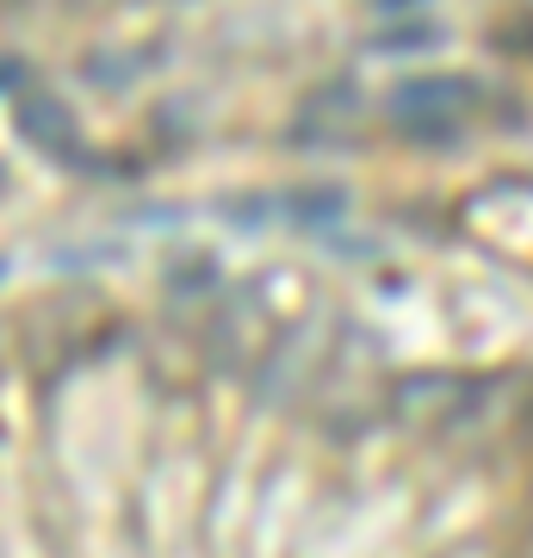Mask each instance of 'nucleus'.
Instances as JSON below:
<instances>
[{"mask_svg":"<svg viewBox=\"0 0 533 558\" xmlns=\"http://www.w3.org/2000/svg\"><path fill=\"white\" fill-rule=\"evenodd\" d=\"M472 100H477V87L465 75H428V81H403V87H391L385 119H391L403 137L440 143V137H453L459 124L472 119Z\"/></svg>","mask_w":533,"mask_h":558,"instance_id":"obj_1","label":"nucleus"},{"mask_svg":"<svg viewBox=\"0 0 533 558\" xmlns=\"http://www.w3.org/2000/svg\"><path fill=\"white\" fill-rule=\"evenodd\" d=\"M20 131L32 143H44V149H57V156H69V149H75V119H69V106L50 100V94L20 100Z\"/></svg>","mask_w":533,"mask_h":558,"instance_id":"obj_2","label":"nucleus"}]
</instances>
